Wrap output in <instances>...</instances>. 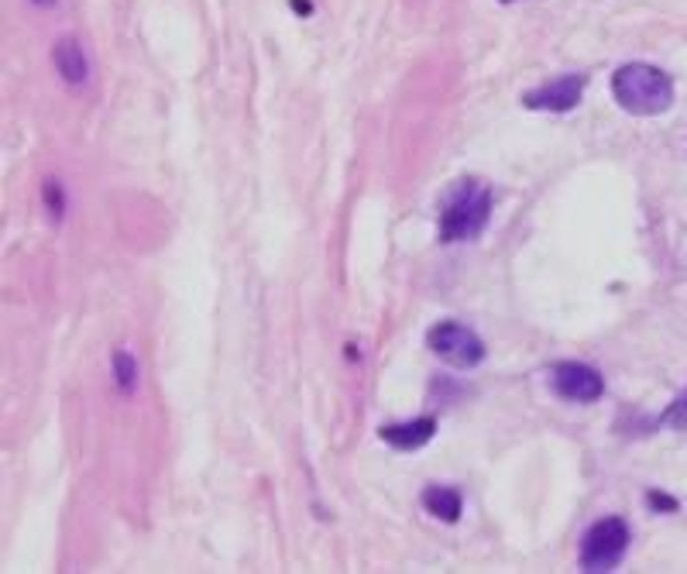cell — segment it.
<instances>
[{"instance_id": "6da1fadb", "label": "cell", "mask_w": 687, "mask_h": 574, "mask_svg": "<svg viewBox=\"0 0 687 574\" xmlns=\"http://www.w3.org/2000/svg\"><path fill=\"white\" fill-rule=\"evenodd\" d=\"M492 220V193L481 179L454 183L440 203V241H475Z\"/></svg>"}, {"instance_id": "7a4b0ae2", "label": "cell", "mask_w": 687, "mask_h": 574, "mask_svg": "<svg viewBox=\"0 0 687 574\" xmlns=\"http://www.w3.org/2000/svg\"><path fill=\"white\" fill-rule=\"evenodd\" d=\"M612 97L622 110L636 117H653L663 114L674 104V83L670 76L657 66H646V62H629V66L615 69L612 76Z\"/></svg>"}, {"instance_id": "3957f363", "label": "cell", "mask_w": 687, "mask_h": 574, "mask_svg": "<svg viewBox=\"0 0 687 574\" xmlns=\"http://www.w3.org/2000/svg\"><path fill=\"white\" fill-rule=\"evenodd\" d=\"M629 550V526L619 516H608V520L595 523L581 540V554L578 564L581 571H612L615 564H622Z\"/></svg>"}, {"instance_id": "277c9868", "label": "cell", "mask_w": 687, "mask_h": 574, "mask_svg": "<svg viewBox=\"0 0 687 574\" xmlns=\"http://www.w3.org/2000/svg\"><path fill=\"white\" fill-rule=\"evenodd\" d=\"M426 344L444 365L450 368H475L485 358V344L471 327L457 324V320H444L426 334Z\"/></svg>"}, {"instance_id": "5b68a950", "label": "cell", "mask_w": 687, "mask_h": 574, "mask_svg": "<svg viewBox=\"0 0 687 574\" xmlns=\"http://www.w3.org/2000/svg\"><path fill=\"white\" fill-rule=\"evenodd\" d=\"M550 389H554V396L567 399V403H595V399H602L605 382L591 365L564 361V365H557L550 372Z\"/></svg>"}, {"instance_id": "8992f818", "label": "cell", "mask_w": 687, "mask_h": 574, "mask_svg": "<svg viewBox=\"0 0 687 574\" xmlns=\"http://www.w3.org/2000/svg\"><path fill=\"white\" fill-rule=\"evenodd\" d=\"M584 93V76H557V80L543 83L540 90H529L523 97V104L529 110H554V114H564V110H574L581 104Z\"/></svg>"}, {"instance_id": "52a82bcc", "label": "cell", "mask_w": 687, "mask_h": 574, "mask_svg": "<svg viewBox=\"0 0 687 574\" xmlns=\"http://www.w3.org/2000/svg\"><path fill=\"white\" fill-rule=\"evenodd\" d=\"M433 434H437V420H430V416L409 420V423H385V427L378 430V437H382L389 447H396V451H420V447L430 444Z\"/></svg>"}, {"instance_id": "ba28073f", "label": "cell", "mask_w": 687, "mask_h": 574, "mask_svg": "<svg viewBox=\"0 0 687 574\" xmlns=\"http://www.w3.org/2000/svg\"><path fill=\"white\" fill-rule=\"evenodd\" d=\"M52 59H55L59 76L69 86H83L86 80H90V62H86V52L76 38H59V42H55Z\"/></svg>"}, {"instance_id": "9c48e42d", "label": "cell", "mask_w": 687, "mask_h": 574, "mask_svg": "<svg viewBox=\"0 0 687 574\" xmlns=\"http://www.w3.org/2000/svg\"><path fill=\"white\" fill-rule=\"evenodd\" d=\"M423 506L430 516H437L440 523H457L461 520V509H464V499L457 489H450V485H430V489L423 492Z\"/></svg>"}, {"instance_id": "30bf717a", "label": "cell", "mask_w": 687, "mask_h": 574, "mask_svg": "<svg viewBox=\"0 0 687 574\" xmlns=\"http://www.w3.org/2000/svg\"><path fill=\"white\" fill-rule=\"evenodd\" d=\"M114 375L124 392H134V385H138V365H134L131 351H117L114 355Z\"/></svg>"}, {"instance_id": "8fae6325", "label": "cell", "mask_w": 687, "mask_h": 574, "mask_svg": "<svg viewBox=\"0 0 687 574\" xmlns=\"http://www.w3.org/2000/svg\"><path fill=\"white\" fill-rule=\"evenodd\" d=\"M42 196H45V207H49L52 220H62V214H66V196H62V183H59V179H45Z\"/></svg>"}, {"instance_id": "7c38bea8", "label": "cell", "mask_w": 687, "mask_h": 574, "mask_svg": "<svg viewBox=\"0 0 687 574\" xmlns=\"http://www.w3.org/2000/svg\"><path fill=\"white\" fill-rule=\"evenodd\" d=\"M650 502L657 509H663V513H674V509H677V499H663L660 492H650Z\"/></svg>"}, {"instance_id": "4fadbf2b", "label": "cell", "mask_w": 687, "mask_h": 574, "mask_svg": "<svg viewBox=\"0 0 687 574\" xmlns=\"http://www.w3.org/2000/svg\"><path fill=\"white\" fill-rule=\"evenodd\" d=\"M31 4H38V7H52L55 0H31Z\"/></svg>"}]
</instances>
